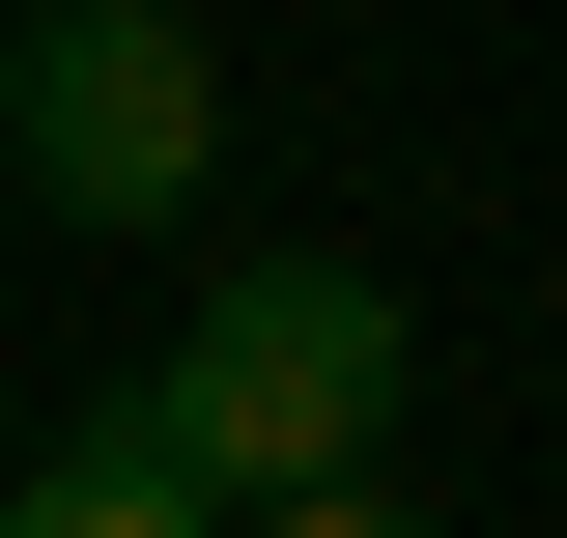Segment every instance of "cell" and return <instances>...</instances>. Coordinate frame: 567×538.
<instances>
[{"instance_id":"obj_3","label":"cell","mask_w":567,"mask_h":538,"mask_svg":"<svg viewBox=\"0 0 567 538\" xmlns=\"http://www.w3.org/2000/svg\"><path fill=\"white\" fill-rule=\"evenodd\" d=\"M0 510H29V538H227V482H199L171 397H114V425H58V454L0 482Z\"/></svg>"},{"instance_id":"obj_1","label":"cell","mask_w":567,"mask_h":538,"mask_svg":"<svg viewBox=\"0 0 567 538\" xmlns=\"http://www.w3.org/2000/svg\"><path fill=\"white\" fill-rule=\"evenodd\" d=\"M398 283L369 256H256V283H199V312H171V369H142V397L199 425V482L227 510H312V538H369L398 510Z\"/></svg>"},{"instance_id":"obj_2","label":"cell","mask_w":567,"mask_h":538,"mask_svg":"<svg viewBox=\"0 0 567 538\" xmlns=\"http://www.w3.org/2000/svg\"><path fill=\"white\" fill-rule=\"evenodd\" d=\"M0 142H29L58 227H171L227 170V58L171 29V0H29V29H0Z\"/></svg>"}]
</instances>
